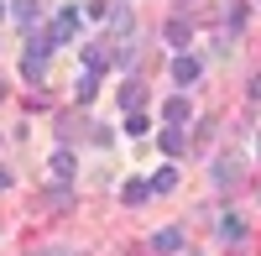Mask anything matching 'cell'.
<instances>
[{
    "label": "cell",
    "mask_w": 261,
    "mask_h": 256,
    "mask_svg": "<svg viewBox=\"0 0 261 256\" xmlns=\"http://www.w3.org/2000/svg\"><path fill=\"white\" fill-rule=\"evenodd\" d=\"M79 21H84V11H79V6H63V11L47 21V32H42V37H47V47H58V42H73Z\"/></svg>",
    "instance_id": "cell-1"
},
{
    "label": "cell",
    "mask_w": 261,
    "mask_h": 256,
    "mask_svg": "<svg viewBox=\"0 0 261 256\" xmlns=\"http://www.w3.org/2000/svg\"><path fill=\"white\" fill-rule=\"evenodd\" d=\"M47 37H32L27 42V58H21V79H27V84H42V73H47Z\"/></svg>",
    "instance_id": "cell-2"
},
{
    "label": "cell",
    "mask_w": 261,
    "mask_h": 256,
    "mask_svg": "<svg viewBox=\"0 0 261 256\" xmlns=\"http://www.w3.org/2000/svg\"><path fill=\"white\" fill-rule=\"evenodd\" d=\"M199 79H204V63H199V58H188V53L172 58V84H183V89H188V84H199Z\"/></svg>",
    "instance_id": "cell-3"
},
{
    "label": "cell",
    "mask_w": 261,
    "mask_h": 256,
    "mask_svg": "<svg viewBox=\"0 0 261 256\" xmlns=\"http://www.w3.org/2000/svg\"><path fill=\"white\" fill-rule=\"evenodd\" d=\"M110 63H115L110 42H89V47H84V73H105Z\"/></svg>",
    "instance_id": "cell-4"
},
{
    "label": "cell",
    "mask_w": 261,
    "mask_h": 256,
    "mask_svg": "<svg viewBox=\"0 0 261 256\" xmlns=\"http://www.w3.org/2000/svg\"><path fill=\"white\" fill-rule=\"evenodd\" d=\"M188 241H183V230L178 225H167V230H157V236H151V251H162V256H178Z\"/></svg>",
    "instance_id": "cell-5"
},
{
    "label": "cell",
    "mask_w": 261,
    "mask_h": 256,
    "mask_svg": "<svg viewBox=\"0 0 261 256\" xmlns=\"http://www.w3.org/2000/svg\"><path fill=\"white\" fill-rule=\"evenodd\" d=\"M162 42H167V47H188V42H193V27H188L183 16H172L167 27H162Z\"/></svg>",
    "instance_id": "cell-6"
},
{
    "label": "cell",
    "mask_w": 261,
    "mask_h": 256,
    "mask_svg": "<svg viewBox=\"0 0 261 256\" xmlns=\"http://www.w3.org/2000/svg\"><path fill=\"white\" fill-rule=\"evenodd\" d=\"M214 183H220V188L241 183V157H220V162H214Z\"/></svg>",
    "instance_id": "cell-7"
},
{
    "label": "cell",
    "mask_w": 261,
    "mask_h": 256,
    "mask_svg": "<svg viewBox=\"0 0 261 256\" xmlns=\"http://www.w3.org/2000/svg\"><path fill=\"white\" fill-rule=\"evenodd\" d=\"M47 167H53V178H58V183H73L79 157H73V152H53V162H47Z\"/></svg>",
    "instance_id": "cell-8"
},
{
    "label": "cell",
    "mask_w": 261,
    "mask_h": 256,
    "mask_svg": "<svg viewBox=\"0 0 261 256\" xmlns=\"http://www.w3.org/2000/svg\"><path fill=\"white\" fill-rule=\"evenodd\" d=\"M188 115H193V110H188V99H183V94H172V99H167V110H162V125H188Z\"/></svg>",
    "instance_id": "cell-9"
},
{
    "label": "cell",
    "mask_w": 261,
    "mask_h": 256,
    "mask_svg": "<svg viewBox=\"0 0 261 256\" xmlns=\"http://www.w3.org/2000/svg\"><path fill=\"white\" fill-rule=\"evenodd\" d=\"M105 21H110V32H115V37H130V27H136V16H130V6H115V11L105 16Z\"/></svg>",
    "instance_id": "cell-10"
},
{
    "label": "cell",
    "mask_w": 261,
    "mask_h": 256,
    "mask_svg": "<svg viewBox=\"0 0 261 256\" xmlns=\"http://www.w3.org/2000/svg\"><path fill=\"white\" fill-rule=\"evenodd\" d=\"M146 188H151V194H172V188H178V167L167 162L162 173H151V183H146Z\"/></svg>",
    "instance_id": "cell-11"
},
{
    "label": "cell",
    "mask_w": 261,
    "mask_h": 256,
    "mask_svg": "<svg viewBox=\"0 0 261 256\" xmlns=\"http://www.w3.org/2000/svg\"><path fill=\"white\" fill-rule=\"evenodd\" d=\"M141 99H146V89H141L136 79H130L125 89H120V110H125V115H136V110H141Z\"/></svg>",
    "instance_id": "cell-12"
},
{
    "label": "cell",
    "mask_w": 261,
    "mask_h": 256,
    "mask_svg": "<svg viewBox=\"0 0 261 256\" xmlns=\"http://www.w3.org/2000/svg\"><path fill=\"white\" fill-rule=\"evenodd\" d=\"M157 146H162L167 157H178V152H183V125H162V136H157Z\"/></svg>",
    "instance_id": "cell-13"
},
{
    "label": "cell",
    "mask_w": 261,
    "mask_h": 256,
    "mask_svg": "<svg viewBox=\"0 0 261 256\" xmlns=\"http://www.w3.org/2000/svg\"><path fill=\"white\" fill-rule=\"evenodd\" d=\"M73 94H79V105H89V99L99 94V73H79V84H73Z\"/></svg>",
    "instance_id": "cell-14"
},
{
    "label": "cell",
    "mask_w": 261,
    "mask_h": 256,
    "mask_svg": "<svg viewBox=\"0 0 261 256\" xmlns=\"http://www.w3.org/2000/svg\"><path fill=\"white\" fill-rule=\"evenodd\" d=\"M225 21H230V32H241L246 27V0H225Z\"/></svg>",
    "instance_id": "cell-15"
},
{
    "label": "cell",
    "mask_w": 261,
    "mask_h": 256,
    "mask_svg": "<svg viewBox=\"0 0 261 256\" xmlns=\"http://www.w3.org/2000/svg\"><path fill=\"white\" fill-rule=\"evenodd\" d=\"M146 194H151V188H146V183H136V178H130V183H120V199H125V204H141Z\"/></svg>",
    "instance_id": "cell-16"
},
{
    "label": "cell",
    "mask_w": 261,
    "mask_h": 256,
    "mask_svg": "<svg viewBox=\"0 0 261 256\" xmlns=\"http://www.w3.org/2000/svg\"><path fill=\"white\" fill-rule=\"evenodd\" d=\"M42 204H47V209H68L73 194H68V188H47V194H42Z\"/></svg>",
    "instance_id": "cell-17"
},
{
    "label": "cell",
    "mask_w": 261,
    "mask_h": 256,
    "mask_svg": "<svg viewBox=\"0 0 261 256\" xmlns=\"http://www.w3.org/2000/svg\"><path fill=\"white\" fill-rule=\"evenodd\" d=\"M84 16H89V21H105V16H110V0H89V6H79Z\"/></svg>",
    "instance_id": "cell-18"
},
{
    "label": "cell",
    "mask_w": 261,
    "mask_h": 256,
    "mask_svg": "<svg viewBox=\"0 0 261 256\" xmlns=\"http://www.w3.org/2000/svg\"><path fill=\"white\" fill-rule=\"evenodd\" d=\"M141 131H146V115H141V110L125 115V136H141Z\"/></svg>",
    "instance_id": "cell-19"
},
{
    "label": "cell",
    "mask_w": 261,
    "mask_h": 256,
    "mask_svg": "<svg viewBox=\"0 0 261 256\" xmlns=\"http://www.w3.org/2000/svg\"><path fill=\"white\" fill-rule=\"evenodd\" d=\"M220 230H225V236H230V241H241V230H246V225H241V220H235V215H225V220H220Z\"/></svg>",
    "instance_id": "cell-20"
},
{
    "label": "cell",
    "mask_w": 261,
    "mask_h": 256,
    "mask_svg": "<svg viewBox=\"0 0 261 256\" xmlns=\"http://www.w3.org/2000/svg\"><path fill=\"white\" fill-rule=\"evenodd\" d=\"M32 6L37 0H16V21H32Z\"/></svg>",
    "instance_id": "cell-21"
},
{
    "label": "cell",
    "mask_w": 261,
    "mask_h": 256,
    "mask_svg": "<svg viewBox=\"0 0 261 256\" xmlns=\"http://www.w3.org/2000/svg\"><path fill=\"white\" fill-rule=\"evenodd\" d=\"M246 94H251V105H261V73L251 79V89H246Z\"/></svg>",
    "instance_id": "cell-22"
},
{
    "label": "cell",
    "mask_w": 261,
    "mask_h": 256,
    "mask_svg": "<svg viewBox=\"0 0 261 256\" xmlns=\"http://www.w3.org/2000/svg\"><path fill=\"white\" fill-rule=\"evenodd\" d=\"M0 188H11V173H6V167H0Z\"/></svg>",
    "instance_id": "cell-23"
},
{
    "label": "cell",
    "mask_w": 261,
    "mask_h": 256,
    "mask_svg": "<svg viewBox=\"0 0 261 256\" xmlns=\"http://www.w3.org/2000/svg\"><path fill=\"white\" fill-rule=\"evenodd\" d=\"M37 256H63V251H37Z\"/></svg>",
    "instance_id": "cell-24"
},
{
    "label": "cell",
    "mask_w": 261,
    "mask_h": 256,
    "mask_svg": "<svg viewBox=\"0 0 261 256\" xmlns=\"http://www.w3.org/2000/svg\"><path fill=\"white\" fill-rule=\"evenodd\" d=\"M0 11H6V0H0Z\"/></svg>",
    "instance_id": "cell-25"
},
{
    "label": "cell",
    "mask_w": 261,
    "mask_h": 256,
    "mask_svg": "<svg viewBox=\"0 0 261 256\" xmlns=\"http://www.w3.org/2000/svg\"><path fill=\"white\" fill-rule=\"evenodd\" d=\"M0 99H6V89H0Z\"/></svg>",
    "instance_id": "cell-26"
}]
</instances>
